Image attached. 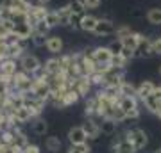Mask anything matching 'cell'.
I'll use <instances>...</instances> for the list:
<instances>
[{
	"label": "cell",
	"mask_w": 161,
	"mask_h": 153,
	"mask_svg": "<svg viewBox=\"0 0 161 153\" xmlns=\"http://www.w3.org/2000/svg\"><path fill=\"white\" fill-rule=\"evenodd\" d=\"M72 87L80 94V98H88L90 94H92L93 84H92V80H90V77L80 75V77H77V79L72 80Z\"/></svg>",
	"instance_id": "6da1fadb"
},
{
	"label": "cell",
	"mask_w": 161,
	"mask_h": 153,
	"mask_svg": "<svg viewBox=\"0 0 161 153\" xmlns=\"http://www.w3.org/2000/svg\"><path fill=\"white\" fill-rule=\"evenodd\" d=\"M142 103L145 105V109H147L149 112L154 114V112H156V109H158V105H159V100H158L154 94H150V96L143 98V100H142Z\"/></svg>",
	"instance_id": "83f0119b"
},
{
	"label": "cell",
	"mask_w": 161,
	"mask_h": 153,
	"mask_svg": "<svg viewBox=\"0 0 161 153\" xmlns=\"http://www.w3.org/2000/svg\"><path fill=\"white\" fill-rule=\"evenodd\" d=\"M23 153H40V146H36V144H27V146L23 148Z\"/></svg>",
	"instance_id": "f35d334b"
},
{
	"label": "cell",
	"mask_w": 161,
	"mask_h": 153,
	"mask_svg": "<svg viewBox=\"0 0 161 153\" xmlns=\"http://www.w3.org/2000/svg\"><path fill=\"white\" fill-rule=\"evenodd\" d=\"M120 93H122V96H138V85H134L132 82L125 80L120 85Z\"/></svg>",
	"instance_id": "d4e9b609"
},
{
	"label": "cell",
	"mask_w": 161,
	"mask_h": 153,
	"mask_svg": "<svg viewBox=\"0 0 161 153\" xmlns=\"http://www.w3.org/2000/svg\"><path fill=\"white\" fill-rule=\"evenodd\" d=\"M156 55L154 50H152V39H149L147 36H142L138 43V48H136V57H143V59H149V57Z\"/></svg>",
	"instance_id": "ba28073f"
},
{
	"label": "cell",
	"mask_w": 161,
	"mask_h": 153,
	"mask_svg": "<svg viewBox=\"0 0 161 153\" xmlns=\"http://www.w3.org/2000/svg\"><path fill=\"white\" fill-rule=\"evenodd\" d=\"M43 68H45V71L48 75L61 73L63 69H61V59H59V55H54V57H50V59H47L45 64H43Z\"/></svg>",
	"instance_id": "2e32d148"
},
{
	"label": "cell",
	"mask_w": 161,
	"mask_h": 153,
	"mask_svg": "<svg viewBox=\"0 0 161 153\" xmlns=\"http://www.w3.org/2000/svg\"><path fill=\"white\" fill-rule=\"evenodd\" d=\"M145 18H147V22L150 25H161V7H152V9H149L147 14H145Z\"/></svg>",
	"instance_id": "603a6c76"
},
{
	"label": "cell",
	"mask_w": 161,
	"mask_h": 153,
	"mask_svg": "<svg viewBox=\"0 0 161 153\" xmlns=\"http://www.w3.org/2000/svg\"><path fill=\"white\" fill-rule=\"evenodd\" d=\"M90 151H92V148L88 146V142H84V144H72L68 153H90Z\"/></svg>",
	"instance_id": "e575fe53"
},
{
	"label": "cell",
	"mask_w": 161,
	"mask_h": 153,
	"mask_svg": "<svg viewBox=\"0 0 161 153\" xmlns=\"http://www.w3.org/2000/svg\"><path fill=\"white\" fill-rule=\"evenodd\" d=\"M18 69H20V63H18L16 59L7 57V59H4L0 63V75L2 77H14V73H16Z\"/></svg>",
	"instance_id": "30bf717a"
},
{
	"label": "cell",
	"mask_w": 161,
	"mask_h": 153,
	"mask_svg": "<svg viewBox=\"0 0 161 153\" xmlns=\"http://www.w3.org/2000/svg\"><path fill=\"white\" fill-rule=\"evenodd\" d=\"M47 38L48 36H43V34H32V38H31V41H32V45L36 46V48H41V46L47 45Z\"/></svg>",
	"instance_id": "836d02e7"
},
{
	"label": "cell",
	"mask_w": 161,
	"mask_h": 153,
	"mask_svg": "<svg viewBox=\"0 0 161 153\" xmlns=\"http://www.w3.org/2000/svg\"><path fill=\"white\" fill-rule=\"evenodd\" d=\"M6 20H13V13L7 6L0 7V22H6Z\"/></svg>",
	"instance_id": "d590c367"
},
{
	"label": "cell",
	"mask_w": 161,
	"mask_h": 153,
	"mask_svg": "<svg viewBox=\"0 0 161 153\" xmlns=\"http://www.w3.org/2000/svg\"><path fill=\"white\" fill-rule=\"evenodd\" d=\"M36 2H38V4H45L47 6V4H50L52 0H36Z\"/></svg>",
	"instance_id": "b9f144b4"
},
{
	"label": "cell",
	"mask_w": 161,
	"mask_h": 153,
	"mask_svg": "<svg viewBox=\"0 0 161 153\" xmlns=\"http://www.w3.org/2000/svg\"><path fill=\"white\" fill-rule=\"evenodd\" d=\"M47 130H48V125H47L45 119L34 118V123H32V132H34L36 135H45Z\"/></svg>",
	"instance_id": "4316f807"
},
{
	"label": "cell",
	"mask_w": 161,
	"mask_h": 153,
	"mask_svg": "<svg viewBox=\"0 0 161 153\" xmlns=\"http://www.w3.org/2000/svg\"><path fill=\"white\" fill-rule=\"evenodd\" d=\"M125 137L134 144V148H136L138 151L143 150V148L147 146V142H149V137H147L145 130H142V128H131V130H127Z\"/></svg>",
	"instance_id": "7a4b0ae2"
},
{
	"label": "cell",
	"mask_w": 161,
	"mask_h": 153,
	"mask_svg": "<svg viewBox=\"0 0 161 153\" xmlns=\"http://www.w3.org/2000/svg\"><path fill=\"white\" fill-rule=\"evenodd\" d=\"M142 32H132L131 36H127V38H124L122 39V43H124V46L125 48H131V50L136 52V48H138V43H140V38H142Z\"/></svg>",
	"instance_id": "7402d4cb"
},
{
	"label": "cell",
	"mask_w": 161,
	"mask_h": 153,
	"mask_svg": "<svg viewBox=\"0 0 161 153\" xmlns=\"http://www.w3.org/2000/svg\"><path fill=\"white\" fill-rule=\"evenodd\" d=\"M156 89V84L154 82H150V80H143L142 84H138V98H140V102L143 100V98L150 96L152 93H154Z\"/></svg>",
	"instance_id": "ac0fdd59"
},
{
	"label": "cell",
	"mask_w": 161,
	"mask_h": 153,
	"mask_svg": "<svg viewBox=\"0 0 161 153\" xmlns=\"http://www.w3.org/2000/svg\"><path fill=\"white\" fill-rule=\"evenodd\" d=\"M154 114L161 119V102H159V105H158V109H156V112H154Z\"/></svg>",
	"instance_id": "60d3db41"
},
{
	"label": "cell",
	"mask_w": 161,
	"mask_h": 153,
	"mask_svg": "<svg viewBox=\"0 0 161 153\" xmlns=\"http://www.w3.org/2000/svg\"><path fill=\"white\" fill-rule=\"evenodd\" d=\"M93 59H95V63L97 64H111V61H113V54H111L109 46H95Z\"/></svg>",
	"instance_id": "7c38bea8"
},
{
	"label": "cell",
	"mask_w": 161,
	"mask_h": 153,
	"mask_svg": "<svg viewBox=\"0 0 161 153\" xmlns=\"http://www.w3.org/2000/svg\"><path fill=\"white\" fill-rule=\"evenodd\" d=\"M79 100H80V94L70 85L68 91H66V94H64V105H66V107H72V105H75Z\"/></svg>",
	"instance_id": "484cf974"
},
{
	"label": "cell",
	"mask_w": 161,
	"mask_h": 153,
	"mask_svg": "<svg viewBox=\"0 0 161 153\" xmlns=\"http://www.w3.org/2000/svg\"><path fill=\"white\" fill-rule=\"evenodd\" d=\"M82 2H84V6H86L88 11H95L102 4V0H82Z\"/></svg>",
	"instance_id": "8d00e7d4"
},
{
	"label": "cell",
	"mask_w": 161,
	"mask_h": 153,
	"mask_svg": "<svg viewBox=\"0 0 161 153\" xmlns=\"http://www.w3.org/2000/svg\"><path fill=\"white\" fill-rule=\"evenodd\" d=\"M152 50H154L156 55H161V36L156 38V39H152Z\"/></svg>",
	"instance_id": "74e56055"
},
{
	"label": "cell",
	"mask_w": 161,
	"mask_h": 153,
	"mask_svg": "<svg viewBox=\"0 0 161 153\" xmlns=\"http://www.w3.org/2000/svg\"><path fill=\"white\" fill-rule=\"evenodd\" d=\"M111 150H113V153H136L138 151V150L134 148V144L125 137V134L122 135V141L118 142L115 148H111Z\"/></svg>",
	"instance_id": "e0dca14e"
},
{
	"label": "cell",
	"mask_w": 161,
	"mask_h": 153,
	"mask_svg": "<svg viewBox=\"0 0 161 153\" xmlns=\"http://www.w3.org/2000/svg\"><path fill=\"white\" fill-rule=\"evenodd\" d=\"M68 141L70 144H84L88 141V134L84 132L82 125L79 126H72L68 130Z\"/></svg>",
	"instance_id": "8fae6325"
},
{
	"label": "cell",
	"mask_w": 161,
	"mask_h": 153,
	"mask_svg": "<svg viewBox=\"0 0 161 153\" xmlns=\"http://www.w3.org/2000/svg\"><path fill=\"white\" fill-rule=\"evenodd\" d=\"M132 32H134V30H132L129 25H118L115 36H116V39H124V38H127V36H131Z\"/></svg>",
	"instance_id": "1f68e13d"
},
{
	"label": "cell",
	"mask_w": 161,
	"mask_h": 153,
	"mask_svg": "<svg viewBox=\"0 0 161 153\" xmlns=\"http://www.w3.org/2000/svg\"><path fill=\"white\" fill-rule=\"evenodd\" d=\"M100 18H97L95 14H84V16L80 18V30L82 32H88V34H93V30L97 27V23Z\"/></svg>",
	"instance_id": "5bb4252c"
},
{
	"label": "cell",
	"mask_w": 161,
	"mask_h": 153,
	"mask_svg": "<svg viewBox=\"0 0 161 153\" xmlns=\"http://www.w3.org/2000/svg\"><path fill=\"white\" fill-rule=\"evenodd\" d=\"M159 85H161V84H159Z\"/></svg>",
	"instance_id": "f6af8a7d"
},
{
	"label": "cell",
	"mask_w": 161,
	"mask_h": 153,
	"mask_svg": "<svg viewBox=\"0 0 161 153\" xmlns=\"http://www.w3.org/2000/svg\"><path fill=\"white\" fill-rule=\"evenodd\" d=\"M116 32V25L111 22L109 18H100L97 23V27L93 30V34L97 38H106V36H115Z\"/></svg>",
	"instance_id": "277c9868"
},
{
	"label": "cell",
	"mask_w": 161,
	"mask_h": 153,
	"mask_svg": "<svg viewBox=\"0 0 161 153\" xmlns=\"http://www.w3.org/2000/svg\"><path fill=\"white\" fill-rule=\"evenodd\" d=\"M61 146H63V142H61V139H59L58 135H50L45 139V148L47 151L50 153H58L59 150H61Z\"/></svg>",
	"instance_id": "44dd1931"
},
{
	"label": "cell",
	"mask_w": 161,
	"mask_h": 153,
	"mask_svg": "<svg viewBox=\"0 0 161 153\" xmlns=\"http://www.w3.org/2000/svg\"><path fill=\"white\" fill-rule=\"evenodd\" d=\"M45 22L48 23L52 28H54V27H61V20H59V14H58L56 9H50V13H48L47 18H45Z\"/></svg>",
	"instance_id": "4dcf8cb0"
},
{
	"label": "cell",
	"mask_w": 161,
	"mask_h": 153,
	"mask_svg": "<svg viewBox=\"0 0 161 153\" xmlns=\"http://www.w3.org/2000/svg\"><path fill=\"white\" fill-rule=\"evenodd\" d=\"M108 46H109V50H111V54H113V57H115V55H120L122 50H124V43H122V39L111 41Z\"/></svg>",
	"instance_id": "d6a6232c"
},
{
	"label": "cell",
	"mask_w": 161,
	"mask_h": 153,
	"mask_svg": "<svg viewBox=\"0 0 161 153\" xmlns=\"http://www.w3.org/2000/svg\"><path fill=\"white\" fill-rule=\"evenodd\" d=\"M82 128H84V132L88 134V139H97V137L102 134V132H100V125H98L93 118H90V116H88V119L82 123Z\"/></svg>",
	"instance_id": "4fadbf2b"
},
{
	"label": "cell",
	"mask_w": 161,
	"mask_h": 153,
	"mask_svg": "<svg viewBox=\"0 0 161 153\" xmlns=\"http://www.w3.org/2000/svg\"><path fill=\"white\" fill-rule=\"evenodd\" d=\"M50 30H52V27L45 22V20H41V22H36L34 23V32H36V34L50 36Z\"/></svg>",
	"instance_id": "f546056e"
},
{
	"label": "cell",
	"mask_w": 161,
	"mask_h": 153,
	"mask_svg": "<svg viewBox=\"0 0 161 153\" xmlns=\"http://www.w3.org/2000/svg\"><path fill=\"white\" fill-rule=\"evenodd\" d=\"M152 94H154V96L161 102V85H156V89H154V93H152Z\"/></svg>",
	"instance_id": "ab89813d"
},
{
	"label": "cell",
	"mask_w": 161,
	"mask_h": 153,
	"mask_svg": "<svg viewBox=\"0 0 161 153\" xmlns=\"http://www.w3.org/2000/svg\"><path fill=\"white\" fill-rule=\"evenodd\" d=\"M159 75H161V66H159Z\"/></svg>",
	"instance_id": "ee69618b"
},
{
	"label": "cell",
	"mask_w": 161,
	"mask_h": 153,
	"mask_svg": "<svg viewBox=\"0 0 161 153\" xmlns=\"http://www.w3.org/2000/svg\"><path fill=\"white\" fill-rule=\"evenodd\" d=\"M32 94L36 98H41V100H47L52 94V89H50V84L48 80H40V79H34V85H32Z\"/></svg>",
	"instance_id": "8992f818"
},
{
	"label": "cell",
	"mask_w": 161,
	"mask_h": 153,
	"mask_svg": "<svg viewBox=\"0 0 161 153\" xmlns=\"http://www.w3.org/2000/svg\"><path fill=\"white\" fill-rule=\"evenodd\" d=\"M59 14V20H61V27H68V22H70V16H72V7H70V4H66V6L59 7V9H56Z\"/></svg>",
	"instance_id": "cb8c5ba5"
},
{
	"label": "cell",
	"mask_w": 161,
	"mask_h": 153,
	"mask_svg": "<svg viewBox=\"0 0 161 153\" xmlns=\"http://www.w3.org/2000/svg\"><path fill=\"white\" fill-rule=\"evenodd\" d=\"M9 4V0H0V7H4V6H7Z\"/></svg>",
	"instance_id": "7bdbcfd3"
},
{
	"label": "cell",
	"mask_w": 161,
	"mask_h": 153,
	"mask_svg": "<svg viewBox=\"0 0 161 153\" xmlns=\"http://www.w3.org/2000/svg\"><path fill=\"white\" fill-rule=\"evenodd\" d=\"M70 7H72V13L79 14V16H84V14H86V11H88L82 0H72V2H70Z\"/></svg>",
	"instance_id": "f1b7e54d"
},
{
	"label": "cell",
	"mask_w": 161,
	"mask_h": 153,
	"mask_svg": "<svg viewBox=\"0 0 161 153\" xmlns=\"http://www.w3.org/2000/svg\"><path fill=\"white\" fill-rule=\"evenodd\" d=\"M13 34H16L18 38L23 39V41H29L31 38H32V34H34V25L29 23V22H18Z\"/></svg>",
	"instance_id": "9c48e42d"
},
{
	"label": "cell",
	"mask_w": 161,
	"mask_h": 153,
	"mask_svg": "<svg viewBox=\"0 0 161 153\" xmlns=\"http://www.w3.org/2000/svg\"><path fill=\"white\" fill-rule=\"evenodd\" d=\"M97 109H98V100L97 96L93 94V96H88L86 102H84V114L93 118V116H97Z\"/></svg>",
	"instance_id": "ffe728a7"
},
{
	"label": "cell",
	"mask_w": 161,
	"mask_h": 153,
	"mask_svg": "<svg viewBox=\"0 0 161 153\" xmlns=\"http://www.w3.org/2000/svg\"><path fill=\"white\" fill-rule=\"evenodd\" d=\"M11 118L14 119V123H16V125H25L27 121H31V119H32V114H31L29 109L23 105V107L16 109V110H13Z\"/></svg>",
	"instance_id": "9a60e30c"
},
{
	"label": "cell",
	"mask_w": 161,
	"mask_h": 153,
	"mask_svg": "<svg viewBox=\"0 0 161 153\" xmlns=\"http://www.w3.org/2000/svg\"><path fill=\"white\" fill-rule=\"evenodd\" d=\"M98 125H100V132H102L104 135H113L116 132V125L118 123L113 118H102V121Z\"/></svg>",
	"instance_id": "d6986e66"
},
{
	"label": "cell",
	"mask_w": 161,
	"mask_h": 153,
	"mask_svg": "<svg viewBox=\"0 0 161 153\" xmlns=\"http://www.w3.org/2000/svg\"><path fill=\"white\" fill-rule=\"evenodd\" d=\"M45 48H47L48 54H52V55H61V52H63V48H64V43H63V39H61L59 36L50 34L48 38H47Z\"/></svg>",
	"instance_id": "52a82bcc"
},
{
	"label": "cell",
	"mask_w": 161,
	"mask_h": 153,
	"mask_svg": "<svg viewBox=\"0 0 161 153\" xmlns=\"http://www.w3.org/2000/svg\"><path fill=\"white\" fill-rule=\"evenodd\" d=\"M20 63V69H23V71H27L29 75H34L38 69L43 66L41 64V61L38 59L36 55H32V54H25V55L18 61Z\"/></svg>",
	"instance_id": "3957f363"
},
{
	"label": "cell",
	"mask_w": 161,
	"mask_h": 153,
	"mask_svg": "<svg viewBox=\"0 0 161 153\" xmlns=\"http://www.w3.org/2000/svg\"><path fill=\"white\" fill-rule=\"evenodd\" d=\"M48 13H50V9H48L45 4H38V2H34V4L31 6L29 14H27V22L34 25L36 22H41V20H45Z\"/></svg>",
	"instance_id": "5b68a950"
}]
</instances>
